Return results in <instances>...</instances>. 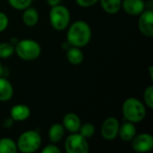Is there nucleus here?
Returning a JSON list of instances; mask_svg holds the SVG:
<instances>
[{
  "label": "nucleus",
  "instance_id": "23",
  "mask_svg": "<svg viewBox=\"0 0 153 153\" xmlns=\"http://www.w3.org/2000/svg\"><path fill=\"white\" fill-rule=\"evenodd\" d=\"M143 99H144V102L145 104L148 106L149 108H153V86L151 85L149 87L146 88V90L144 91V94H143Z\"/></svg>",
  "mask_w": 153,
  "mask_h": 153
},
{
  "label": "nucleus",
  "instance_id": "9",
  "mask_svg": "<svg viewBox=\"0 0 153 153\" xmlns=\"http://www.w3.org/2000/svg\"><path fill=\"white\" fill-rule=\"evenodd\" d=\"M138 20V27L140 31L146 37L153 36V12L152 10H144Z\"/></svg>",
  "mask_w": 153,
  "mask_h": 153
},
{
  "label": "nucleus",
  "instance_id": "6",
  "mask_svg": "<svg viewBox=\"0 0 153 153\" xmlns=\"http://www.w3.org/2000/svg\"><path fill=\"white\" fill-rule=\"evenodd\" d=\"M65 149L67 153H87L90 151L87 139L79 133H73L66 138Z\"/></svg>",
  "mask_w": 153,
  "mask_h": 153
},
{
  "label": "nucleus",
  "instance_id": "21",
  "mask_svg": "<svg viewBox=\"0 0 153 153\" xmlns=\"http://www.w3.org/2000/svg\"><path fill=\"white\" fill-rule=\"evenodd\" d=\"M78 133L81 135H82L84 138H86V139L91 138L94 134V133H95V126L91 123L82 124V125H81Z\"/></svg>",
  "mask_w": 153,
  "mask_h": 153
},
{
  "label": "nucleus",
  "instance_id": "27",
  "mask_svg": "<svg viewBox=\"0 0 153 153\" xmlns=\"http://www.w3.org/2000/svg\"><path fill=\"white\" fill-rule=\"evenodd\" d=\"M62 0H47L48 4L52 7V6H55V5H57L61 3Z\"/></svg>",
  "mask_w": 153,
  "mask_h": 153
},
{
  "label": "nucleus",
  "instance_id": "17",
  "mask_svg": "<svg viewBox=\"0 0 153 153\" xmlns=\"http://www.w3.org/2000/svg\"><path fill=\"white\" fill-rule=\"evenodd\" d=\"M66 57H67V60L69 61V63H71L72 65H80L82 63L84 56H83L82 51L80 49V48L72 47L71 48H69L67 50Z\"/></svg>",
  "mask_w": 153,
  "mask_h": 153
},
{
  "label": "nucleus",
  "instance_id": "25",
  "mask_svg": "<svg viewBox=\"0 0 153 153\" xmlns=\"http://www.w3.org/2000/svg\"><path fill=\"white\" fill-rule=\"evenodd\" d=\"M61 151L60 149L54 145V144H48L47 145L43 150H42V153H60Z\"/></svg>",
  "mask_w": 153,
  "mask_h": 153
},
{
  "label": "nucleus",
  "instance_id": "14",
  "mask_svg": "<svg viewBox=\"0 0 153 153\" xmlns=\"http://www.w3.org/2000/svg\"><path fill=\"white\" fill-rule=\"evenodd\" d=\"M22 18L23 23L26 26L33 27L39 22V13L34 7L29 6L26 9H24Z\"/></svg>",
  "mask_w": 153,
  "mask_h": 153
},
{
  "label": "nucleus",
  "instance_id": "24",
  "mask_svg": "<svg viewBox=\"0 0 153 153\" xmlns=\"http://www.w3.org/2000/svg\"><path fill=\"white\" fill-rule=\"evenodd\" d=\"M8 23H9V19L7 15L3 12H0V32L4 31L7 28Z\"/></svg>",
  "mask_w": 153,
  "mask_h": 153
},
{
  "label": "nucleus",
  "instance_id": "4",
  "mask_svg": "<svg viewBox=\"0 0 153 153\" xmlns=\"http://www.w3.org/2000/svg\"><path fill=\"white\" fill-rule=\"evenodd\" d=\"M16 145L21 152H35L41 145V137L36 131H26L20 135Z\"/></svg>",
  "mask_w": 153,
  "mask_h": 153
},
{
  "label": "nucleus",
  "instance_id": "8",
  "mask_svg": "<svg viewBox=\"0 0 153 153\" xmlns=\"http://www.w3.org/2000/svg\"><path fill=\"white\" fill-rule=\"evenodd\" d=\"M132 142L133 149L137 152H148L153 148V137L150 134H140L135 135Z\"/></svg>",
  "mask_w": 153,
  "mask_h": 153
},
{
  "label": "nucleus",
  "instance_id": "1",
  "mask_svg": "<svg viewBox=\"0 0 153 153\" xmlns=\"http://www.w3.org/2000/svg\"><path fill=\"white\" fill-rule=\"evenodd\" d=\"M67 42L72 47H85L91 39V30L90 25L84 21H76L72 23L66 34Z\"/></svg>",
  "mask_w": 153,
  "mask_h": 153
},
{
  "label": "nucleus",
  "instance_id": "20",
  "mask_svg": "<svg viewBox=\"0 0 153 153\" xmlns=\"http://www.w3.org/2000/svg\"><path fill=\"white\" fill-rule=\"evenodd\" d=\"M14 53V46L9 42L0 43V58H8Z\"/></svg>",
  "mask_w": 153,
  "mask_h": 153
},
{
  "label": "nucleus",
  "instance_id": "2",
  "mask_svg": "<svg viewBox=\"0 0 153 153\" xmlns=\"http://www.w3.org/2000/svg\"><path fill=\"white\" fill-rule=\"evenodd\" d=\"M122 112L124 117L134 124L143 121L146 117L144 104L135 98H128L124 101Z\"/></svg>",
  "mask_w": 153,
  "mask_h": 153
},
{
  "label": "nucleus",
  "instance_id": "5",
  "mask_svg": "<svg viewBox=\"0 0 153 153\" xmlns=\"http://www.w3.org/2000/svg\"><path fill=\"white\" fill-rule=\"evenodd\" d=\"M70 12L67 7L61 4L52 6L49 12V22L51 26L56 30H65L70 22Z\"/></svg>",
  "mask_w": 153,
  "mask_h": 153
},
{
  "label": "nucleus",
  "instance_id": "28",
  "mask_svg": "<svg viewBox=\"0 0 153 153\" xmlns=\"http://www.w3.org/2000/svg\"><path fill=\"white\" fill-rule=\"evenodd\" d=\"M3 71H4V69H3V65H2V64L0 63V76L2 75V74H3Z\"/></svg>",
  "mask_w": 153,
  "mask_h": 153
},
{
  "label": "nucleus",
  "instance_id": "13",
  "mask_svg": "<svg viewBox=\"0 0 153 153\" xmlns=\"http://www.w3.org/2000/svg\"><path fill=\"white\" fill-rule=\"evenodd\" d=\"M118 135L124 142H131L136 135V127L132 122H126L119 126Z\"/></svg>",
  "mask_w": 153,
  "mask_h": 153
},
{
  "label": "nucleus",
  "instance_id": "16",
  "mask_svg": "<svg viewBox=\"0 0 153 153\" xmlns=\"http://www.w3.org/2000/svg\"><path fill=\"white\" fill-rule=\"evenodd\" d=\"M13 89L11 82L0 76V101H7L12 99Z\"/></svg>",
  "mask_w": 153,
  "mask_h": 153
},
{
  "label": "nucleus",
  "instance_id": "3",
  "mask_svg": "<svg viewBox=\"0 0 153 153\" xmlns=\"http://www.w3.org/2000/svg\"><path fill=\"white\" fill-rule=\"evenodd\" d=\"M14 53H16L17 56L22 60L32 61L40 56L41 48L36 40L25 39L15 44Z\"/></svg>",
  "mask_w": 153,
  "mask_h": 153
},
{
  "label": "nucleus",
  "instance_id": "7",
  "mask_svg": "<svg viewBox=\"0 0 153 153\" xmlns=\"http://www.w3.org/2000/svg\"><path fill=\"white\" fill-rule=\"evenodd\" d=\"M119 126L118 120L115 117H109L103 122L100 128V134L105 140L113 141L118 135Z\"/></svg>",
  "mask_w": 153,
  "mask_h": 153
},
{
  "label": "nucleus",
  "instance_id": "18",
  "mask_svg": "<svg viewBox=\"0 0 153 153\" xmlns=\"http://www.w3.org/2000/svg\"><path fill=\"white\" fill-rule=\"evenodd\" d=\"M103 10L110 14H114L119 12L121 9L122 0H100Z\"/></svg>",
  "mask_w": 153,
  "mask_h": 153
},
{
  "label": "nucleus",
  "instance_id": "26",
  "mask_svg": "<svg viewBox=\"0 0 153 153\" xmlns=\"http://www.w3.org/2000/svg\"><path fill=\"white\" fill-rule=\"evenodd\" d=\"M75 1L82 7H90L94 5L100 0H75Z\"/></svg>",
  "mask_w": 153,
  "mask_h": 153
},
{
  "label": "nucleus",
  "instance_id": "15",
  "mask_svg": "<svg viewBox=\"0 0 153 153\" xmlns=\"http://www.w3.org/2000/svg\"><path fill=\"white\" fill-rule=\"evenodd\" d=\"M65 129L62 124L56 123L51 126L48 131V138L52 143H56L60 142L65 135Z\"/></svg>",
  "mask_w": 153,
  "mask_h": 153
},
{
  "label": "nucleus",
  "instance_id": "19",
  "mask_svg": "<svg viewBox=\"0 0 153 153\" xmlns=\"http://www.w3.org/2000/svg\"><path fill=\"white\" fill-rule=\"evenodd\" d=\"M17 152L16 143L11 138L0 139V153H15Z\"/></svg>",
  "mask_w": 153,
  "mask_h": 153
},
{
  "label": "nucleus",
  "instance_id": "12",
  "mask_svg": "<svg viewBox=\"0 0 153 153\" xmlns=\"http://www.w3.org/2000/svg\"><path fill=\"white\" fill-rule=\"evenodd\" d=\"M65 130L73 133H78L79 128L82 125L80 117L74 113H68L63 118V124Z\"/></svg>",
  "mask_w": 153,
  "mask_h": 153
},
{
  "label": "nucleus",
  "instance_id": "11",
  "mask_svg": "<svg viewBox=\"0 0 153 153\" xmlns=\"http://www.w3.org/2000/svg\"><path fill=\"white\" fill-rule=\"evenodd\" d=\"M10 116H11V119L13 121H17V122L24 121L30 117V109L26 105L18 104L11 108Z\"/></svg>",
  "mask_w": 153,
  "mask_h": 153
},
{
  "label": "nucleus",
  "instance_id": "10",
  "mask_svg": "<svg viewBox=\"0 0 153 153\" xmlns=\"http://www.w3.org/2000/svg\"><path fill=\"white\" fill-rule=\"evenodd\" d=\"M121 8L126 13L137 16L145 10V3L143 0H122Z\"/></svg>",
  "mask_w": 153,
  "mask_h": 153
},
{
  "label": "nucleus",
  "instance_id": "22",
  "mask_svg": "<svg viewBox=\"0 0 153 153\" xmlns=\"http://www.w3.org/2000/svg\"><path fill=\"white\" fill-rule=\"evenodd\" d=\"M32 0H8L9 4L16 10H24L30 6Z\"/></svg>",
  "mask_w": 153,
  "mask_h": 153
}]
</instances>
